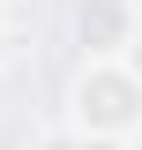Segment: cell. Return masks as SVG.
<instances>
[{"mask_svg":"<svg viewBox=\"0 0 142 150\" xmlns=\"http://www.w3.org/2000/svg\"><path fill=\"white\" fill-rule=\"evenodd\" d=\"M127 150H142V128H135V135H127Z\"/></svg>","mask_w":142,"mask_h":150,"instance_id":"obj_6","label":"cell"},{"mask_svg":"<svg viewBox=\"0 0 142 150\" xmlns=\"http://www.w3.org/2000/svg\"><path fill=\"white\" fill-rule=\"evenodd\" d=\"M67 128L82 135H135L142 128V75L127 60H82L67 90Z\"/></svg>","mask_w":142,"mask_h":150,"instance_id":"obj_1","label":"cell"},{"mask_svg":"<svg viewBox=\"0 0 142 150\" xmlns=\"http://www.w3.org/2000/svg\"><path fill=\"white\" fill-rule=\"evenodd\" d=\"M142 38L135 0H75V53L82 60H120Z\"/></svg>","mask_w":142,"mask_h":150,"instance_id":"obj_2","label":"cell"},{"mask_svg":"<svg viewBox=\"0 0 142 150\" xmlns=\"http://www.w3.org/2000/svg\"><path fill=\"white\" fill-rule=\"evenodd\" d=\"M82 150H127V135H82Z\"/></svg>","mask_w":142,"mask_h":150,"instance_id":"obj_4","label":"cell"},{"mask_svg":"<svg viewBox=\"0 0 142 150\" xmlns=\"http://www.w3.org/2000/svg\"><path fill=\"white\" fill-rule=\"evenodd\" d=\"M120 60H127V68H135V75H142V38H135V45H127V53H120Z\"/></svg>","mask_w":142,"mask_h":150,"instance_id":"obj_5","label":"cell"},{"mask_svg":"<svg viewBox=\"0 0 142 150\" xmlns=\"http://www.w3.org/2000/svg\"><path fill=\"white\" fill-rule=\"evenodd\" d=\"M0 45H8V38H0Z\"/></svg>","mask_w":142,"mask_h":150,"instance_id":"obj_7","label":"cell"},{"mask_svg":"<svg viewBox=\"0 0 142 150\" xmlns=\"http://www.w3.org/2000/svg\"><path fill=\"white\" fill-rule=\"evenodd\" d=\"M37 150H82V128H60V135H45Z\"/></svg>","mask_w":142,"mask_h":150,"instance_id":"obj_3","label":"cell"}]
</instances>
